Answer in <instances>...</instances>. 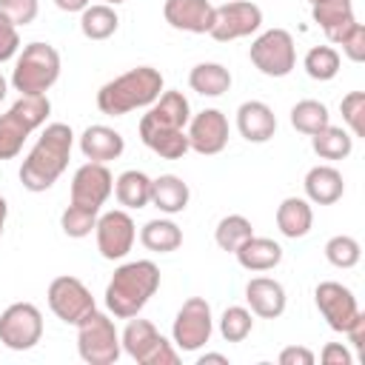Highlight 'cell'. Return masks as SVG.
Returning <instances> with one entry per match:
<instances>
[{"instance_id":"obj_1","label":"cell","mask_w":365,"mask_h":365,"mask_svg":"<svg viewBox=\"0 0 365 365\" xmlns=\"http://www.w3.org/2000/svg\"><path fill=\"white\" fill-rule=\"evenodd\" d=\"M71 145H74V134L66 123H51L43 128V134L37 137L34 148L29 151V157L20 165V182L29 191H46L57 182V177L66 171L68 157H71Z\"/></svg>"},{"instance_id":"obj_2","label":"cell","mask_w":365,"mask_h":365,"mask_svg":"<svg viewBox=\"0 0 365 365\" xmlns=\"http://www.w3.org/2000/svg\"><path fill=\"white\" fill-rule=\"evenodd\" d=\"M160 288V268L151 259H134L120 265L106 285V308L120 317H137Z\"/></svg>"},{"instance_id":"obj_3","label":"cell","mask_w":365,"mask_h":365,"mask_svg":"<svg viewBox=\"0 0 365 365\" xmlns=\"http://www.w3.org/2000/svg\"><path fill=\"white\" fill-rule=\"evenodd\" d=\"M163 94V74L151 66H137L97 91V108L108 117H123L134 108L151 106Z\"/></svg>"},{"instance_id":"obj_4","label":"cell","mask_w":365,"mask_h":365,"mask_svg":"<svg viewBox=\"0 0 365 365\" xmlns=\"http://www.w3.org/2000/svg\"><path fill=\"white\" fill-rule=\"evenodd\" d=\"M51 103L46 94H20V100L0 114V160H11L20 154L26 137L46 123Z\"/></svg>"},{"instance_id":"obj_5","label":"cell","mask_w":365,"mask_h":365,"mask_svg":"<svg viewBox=\"0 0 365 365\" xmlns=\"http://www.w3.org/2000/svg\"><path fill=\"white\" fill-rule=\"evenodd\" d=\"M60 77V54L48 43H29L14 60L11 86L20 94H46Z\"/></svg>"},{"instance_id":"obj_6","label":"cell","mask_w":365,"mask_h":365,"mask_svg":"<svg viewBox=\"0 0 365 365\" xmlns=\"http://www.w3.org/2000/svg\"><path fill=\"white\" fill-rule=\"evenodd\" d=\"M77 351L88 365H114L120 359L123 342L108 314L94 308L77 322Z\"/></svg>"},{"instance_id":"obj_7","label":"cell","mask_w":365,"mask_h":365,"mask_svg":"<svg viewBox=\"0 0 365 365\" xmlns=\"http://www.w3.org/2000/svg\"><path fill=\"white\" fill-rule=\"evenodd\" d=\"M120 342H123V351H125L134 362H140V365H177V362H180L177 351H174L171 342L154 328V322L140 319V317H137V319L131 317V322L125 325Z\"/></svg>"},{"instance_id":"obj_8","label":"cell","mask_w":365,"mask_h":365,"mask_svg":"<svg viewBox=\"0 0 365 365\" xmlns=\"http://www.w3.org/2000/svg\"><path fill=\"white\" fill-rule=\"evenodd\" d=\"M248 57L265 77H285L297 66L294 37L285 29H268L251 43Z\"/></svg>"},{"instance_id":"obj_9","label":"cell","mask_w":365,"mask_h":365,"mask_svg":"<svg viewBox=\"0 0 365 365\" xmlns=\"http://www.w3.org/2000/svg\"><path fill=\"white\" fill-rule=\"evenodd\" d=\"M43 336V314L31 302H14L0 314V342L11 351H29Z\"/></svg>"},{"instance_id":"obj_10","label":"cell","mask_w":365,"mask_h":365,"mask_svg":"<svg viewBox=\"0 0 365 365\" xmlns=\"http://www.w3.org/2000/svg\"><path fill=\"white\" fill-rule=\"evenodd\" d=\"M262 26V9L251 0H225L222 6H214V26L211 37L217 43H231L240 37L254 34Z\"/></svg>"},{"instance_id":"obj_11","label":"cell","mask_w":365,"mask_h":365,"mask_svg":"<svg viewBox=\"0 0 365 365\" xmlns=\"http://www.w3.org/2000/svg\"><path fill=\"white\" fill-rule=\"evenodd\" d=\"M214 331V317H211V305L202 297H191L182 302V308L174 317V345L180 351H197L211 339Z\"/></svg>"},{"instance_id":"obj_12","label":"cell","mask_w":365,"mask_h":365,"mask_svg":"<svg viewBox=\"0 0 365 365\" xmlns=\"http://www.w3.org/2000/svg\"><path fill=\"white\" fill-rule=\"evenodd\" d=\"M46 297H48V308L54 311V317L63 319L66 325H77L86 314H91L97 308L91 291L77 277H68V274L54 277Z\"/></svg>"},{"instance_id":"obj_13","label":"cell","mask_w":365,"mask_h":365,"mask_svg":"<svg viewBox=\"0 0 365 365\" xmlns=\"http://www.w3.org/2000/svg\"><path fill=\"white\" fill-rule=\"evenodd\" d=\"M188 120H191V106H188L185 94L182 91H163L148 106V111L143 114L137 131H140V137L157 134V131H185Z\"/></svg>"},{"instance_id":"obj_14","label":"cell","mask_w":365,"mask_h":365,"mask_svg":"<svg viewBox=\"0 0 365 365\" xmlns=\"http://www.w3.org/2000/svg\"><path fill=\"white\" fill-rule=\"evenodd\" d=\"M94 234H97V251L106 259H123L134 245L137 228H134V220L128 211L114 208V211H106L97 217Z\"/></svg>"},{"instance_id":"obj_15","label":"cell","mask_w":365,"mask_h":365,"mask_svg":"<svg viewBox=\"0 0 365 365\" xmlns=\"http://www.w3.org/2000/svg\"><path fill=\"white\" fill-rule=\"evenodd\" d=\"M314 302L322 314V319L328 322L331 331L336 334H345V328L354 322V317L359 314V305H356V297L351 288H345L342 282H334V279H325L317 285L314 291Z\"/></svg>"},{"instance_id":"obj_16","label":"cell","mask_w":365,"mask_h":365,"mask_svg":"<svg viewBox=\"0 0 365 365\" xmlns=\"http://www.w3.org/2000/svg\"><path fill=\"white\" fill-rule=\"evenodd\" d=\"M111 191H114V177L106 168V163H91L88 160L71 177V202L74 205L100 211V205L111 197Z\"/></svg>"},{"instance_id":"obj_17","label":"cell","mask_w":365,"mask_h":365,"mask_svg":"<svg viewBox=\"0 0 365 365\" xmlns=\"http://www.w3.org/2000/svg\"><path fill=\"white\" fill-rule=\"evenodd\" d=\"M188 148L202 157L220 154L228 145V120L220 108H202L188 120Z\"/></svg>"},{"instance_id":"obj_18","label":"cell","mask_w":365,"mask_h":365,"mask_svg":"<svg viewBox=\"0 0 365 365\" xmlns=\"http://www.w3.org/2000/svg\"><path fill=\"white\" fill-rule=\"evenodd\" d=\"M163 14L171 29L191 31V34H208L214 26V3L211 0H165Z\"/></svg>"},{"instance_id":"obj_19","label":"cell","mask_w":365,"mask_h":365,"mask_svg":"<svg viewBox=\"0 0 365 365\" xmlns=\"http://www.w3.org/2000/svg\"><path fill=\"white\" fill-rule=\"evenodd\" d=\"M237 128L248 143H268L277 131V117L262 100H245L237 108Z\"/></svg>"},{"instance_id":"obj_20","label":"cell","mask_w":365,"mask_h":365,"mask_svg":"<svg viewBox=\"0 0 365 365\" xmlns=\"http://www.w3.org/2000/svg\"><path fill=\"white\" fill-rule=\"evenodd\" d=\"M245 299L251 311L262 319H277L285 311V288L271 277H254L245 285Z\"/></svg>"},{"instance_id":"obj_21","label":"cell","mask_w":365,"mask_h":365,"mask_svg":"<svg viewBox=\"0 0 365 365\" xmlns=\"http://www.w3.org/2000/svg\"><path fill=\"white\" fill-rule=\"evenodd\" d=\"M123 148H125L123 134L108 125H88L80 134V151L91 163H111L123 154Z\"/></svg>"},{"instance_id":"obj_22","label":"cell","mask_w":365,"mask_h":365,"mask_svg":"<svg viewBox=\"0 0 365 365\" xmlns=\"http://www.w3.org/2000/svg\"><path fill=\"white\" fill-rule=\"evenodd\" d=\"M311 14H314V23L325 31V37L331 43H336L356 23L351 0H319L311 6Z\"/></svg>"},{"instance_id":"obj_23","label":"cell","mask_w":365,"mask_h":365,"mask_svg":"<svg viewBox=\"0 0 365 365\" xmlns=\"http://www.w3.org/2000/svg\"><path fill=\"white\" fill-rule=\"evenodd\" d=\"M305 197L308 202H317V205H331L342 197L345 191V182H342V174L334 168V165H314L308 174H305Z\"/></svg>"},{"instance_id":"obj_24","label":"cell","mask_w":365,"mask_h":365,"mask_svg":"<svg viewBox=\"0 0 365 365\" xmlns=\"http://www.w3.org/2000/svg\"><path fill=\"white\" fill-rule=\"evenodd\" d=\"M237 262L245 268V271H271L282 262V248L279 242L268 240V237H248L237 251Z\"/></svg>"},{"instance_id":"obj_25","label":"cell","mask_w":365,"mask_h":365,"mask_svg":"<svg viewBox=\"0 0 365 365\" xmlns=\"http://www.w3.org/2000/svg\"><path fill=\"white\" fill-rule=\"evenodd\" d=\"M188 182H182L177 174H160L157 180H151V205L160 208L163 214H180L188 205Z\"/></svg>"},{"instance_id":"obj_26","label":"cell","mask_w":365,"mask_h":365,"mask_svg":"<svg viewBox=\"0 0 365 365\" xmlns=\"http://www.w3.org/2000/svg\"><path fill=\"white\" fill-rule=\"evenodd\" d=\"M314 225V211L311 202L302 197H285L277 208V228L282 231V237L288 240H299L311 231Z\"/></svg>"},{"instance_id":"obj_27","label":"cell","mask_w":365,"mask_h":365,"mask_svg":"<svg viewBox=\"0 0 365 365\" xmlns=\"http://www.w3.org/2000/svg\"><path fill=\"white\" fill-rule=\"evenodd\" d=\"M114 197L125 208H145L148 200H151V177L137 171V168L123 171L114 180Z\"/></svg>"},{"instance_id":"obj_28","label":"cell","mask_w":365,"mask_h":365,"mask_svg":"<svg viewBox=\"0 0 365 365\" xmlns=\"http://www.w3.org/2000/svg\"><path fill=\"white\" fill-rule=\"evenodd\" d=\"M188 86L202 97H220L231 88V71L220 63H197L188 74Z\"/></svg>"},{"instance_id":"obj_29","label":"cell","mask_w":365,"mask_h":365,"mask_svg":"<svg viewBox=\"0 0 365 365\" xmlns=\"http://www.w3.org/2000/svg\"><path fill=\"white\" fill-rule=\"evenodd\" d=\"M120 26V17L114 11V6L108 3H97V6H86L80 11V31L88 40H108Z\"/></svg>"},{"instance_id":"obj_30","label":"cell","mask_w":365,"mask_h":365,"mask_svg":"<svg viewBox=\"0 0 365 365\" xmlns=\"http://www.w3.org/2000/svg\"><path fill=\"white\" fill-rule=\"evenodd\" d=\"M140 242L148 248V251H157V254H168V251H177L182 245V231L177 222L171 220H148L140 231Z\"/></svg>"},{"instance_id":"obj_31","label":"cell","mask_w":365,"mask_h":365,"mask_svg":"<svg viewBox=\"0 0 365 365\" xmlns=\"http://www.w3.org/2000/svg\"><path fill=\"white\" fill-rule=\"evenodd\" d=\"M311 148L322 160H345L351 154V148H354V137L345 128L328 123L325 128H319L317 134H311Z\"/></svg>"},{"instance_id":"obj_32","label":"cell","mask_w":365,"mask_h":365,"mask_svg":"<svg viewBox=\"0 0 365 365\" xmlns=\"http://www.w3.org/2000/svg\"><path fill=\"white\" fill-rule=\"evenodd\" d=\"M331 123V114L328 108L319 103V100H299L294 108H291V125L302 134H317L319 128H325Z\"/></svg>"},{"instance_id":"obj_33","label":"cell","mask_w":365,"mask_h":365,"mask_svg":"<svg viewBox=\"0 0 365 365\" xmlns=\"http://www.w3.org/2000/svg\"><path fill=\"white\" fill-rule=\"evenodd\" d=\"M251 234H254L251 220H245L242 214H228V217H222V220L217 222V228H214L217 245H220L222 251H231V254H234Z\"/></svg>"},{"instance_id":"obj_34","label":"cell","mask_w":365,"mask_h":365,"mask_svg":"<svg viewBox=\"0 0 365 365\" xmlns=\"http://www.w3.org/2000/svg\"><path fill=\"white\" fill-rule=\"evenodd\" d=\"M302 66H305V71H308L311 80H319V83L334 80L339 74V51L334 46H314L305 54Z\"/></svg>"},{"instance_id":"obj_35","label":"cell","mask_w":365,"mask_h":365,"mask_svg":"<svg viewBox=\"0 0 365 365\" xmlns=\"http://www.w3.org/2000/svg\"><path fill=\"white\" fill-rule=\"evenodd\" d=\"M140 140L145 148H151L154 154H160L165 160H180L188 151V134L185 131H157V134H145Z\"/></svg>"},{"instance_id":"obj_36","label":"cell","mask_w":365,"mask_h":365,"mask_svg":"<svg viewBox=\"0 0 365 365\" xmlns=\"http://www.w3.org/2000/svg\"><path fill=\"white\" fill-rule=\"evenodd\" d=\"M362 257V248L354 237L348 234H336L325 242V259L334 265V268H354Z\"/></svg>"},{"instance_id":"obj_37","label":"cell","mask_w":365,"mask_h":365,"mask_svg":"<svg viewBox=\"0 0 365 365\" xmlns=\"http://www.w3.org/2000/svg\"><path fill=\"white\" fill-rule=\"evenodd\" d=\"M254 328V319H251V311L242 308V305H231L222 311L220 317V334L225 342H242Z\"/></svg>"},{"instance_id":"obj_38","label":"cell","mask_w":365,"mask_h":365,"mask_svg":"<svg viewBox=\"0 0 365 365\" xmlns=\"http://www.w3.org/2000/svg\"><path fill=\"white\" fill-rule=\"evenodd\" d=\"M60 225H63L66 237H74V240L88 237V234L94 231V225H97V211L68 202V208L60 214Z\"/></svg>"},{"instance_id":"obj_39","label":"cell","mask_w":365,"mask_h":365,"mask_svg":"<svg viewBox=\"0 0 365 365\" xmlns=\"http://www.w3.org/2000/svg\"><path fill=\"white\" fill-rule=\"evenodd\" d=\"M342 120L351 128V137H362L365 134V91H348L339 103Z\"/></svg>"},{"instance_id":"obj_40","label":"cell","mask_w":365,"mask_h":365,"mask_svg":"<svg viewBox=\"0 0 365 365\" xmlns=\"http://www.w3.org/2000/svg\"><path fill=\"white\" fill-rule=\"evenodd\" d=\"M336 46H342V51H345L348 60L362 63V60H365V26H362V23H354V26L336 40Z\"/></svg>"},{"instance_id":"obj_41","label":"cell","mask_w":365,"mask_h":365,"mask_svg":"<svg viewBox=\"0 0 365 365\" xmlns=\"http://www.w3.org/2000/svg\"><path fill=\"white\" fill-rule=\"evenodd\" d=\"M0 11L20 29L37 17V0H0Z\"/></svg>"},{"instance_id":"obj_42","label":"cell","mask_w":365,"mask_h":365,"mask_svg":"<svg viewBox=\"0 0 365 365\" xmlns=\"http://www.w3.org/2000/svg\"><path fill=\"white\" fill-rule=\"evenodd\" d=\"M20 48V34H17V26L0 11V63L11 60Z\"/></svg>"},{"instance_id":"obj_43","label":"cell","mask_w":365,"mask_h":365,"mask_svg":"<svg viewBox=\"0 0 365 365\" xmlns=\"http://www.w3.org/2000/svg\"><path fill=\"white\" fill-rule=\"evenodd\" d=\"M279 365H314V351L305 345H288L279 351Z\"/></svg>"},{"instance_id":"obj_44","label":"cell","mask_w":365,"mask_h":365,"mask_svg":"<svg viewBox=\"0 0 365 365\" xmlns=\"http://www.w3.org/2000/svg\"><path fill=\"white\" fill-rule=\"evenodd\" d=\"M319 359H322V365H351V362H354L351 351H348L342 342H328V345L322 348Z\"/></svg>"},{"instance_id":"obj_45","label":"cell","mask_w":365,"mask_h":365,"mask_svg":"<svg viewBox=\"0 0 365 365\" xmlns=\"http://www.w3.org/2000/svg\"><path fill=\"white\" fill-rule=\"evenodd\" d=\"M345 334H348L351 345H354L359 354H365V314H362V311L354 317V322L345 328Z\"/></svg>"},{"instance_id":"obj_46","label":"cell","mask_w":365,"mask_h":365,"mask_svg":"<svg viewBox=\"0 0 365 365\" xmlns=\"http://www.w3.org/2000/svg\"><path fill=\"white\" fill-rule=\"evenodd\" d=\"M54 6L60 11H83L88 6V0H54Z\"/></svg>"},{"instance_id":"obj_47","label":"cell","mask_w":365,"mask_h":365,"mask_svg":"<svg viewBox=\"0 0 365 365\" xmlns=\"http://www.w3.org/2000/svg\"><path fill=\"white\" fill-rule=\"evenodd\" d=\"M205 362H220V365H228V356H222V354H202V356L197 359V365H205Z\"/></svg>"},{"instance_id":"obj_48","label":"cell","mask_w":365,"mask_h":365,"mask_svg":"<svg viewBox=\"0 0 365 365\" xmlns=\"http://www.w3.org/2000/svg\"><path fill=\"white\" fill-rule=\"evenodd\" d=\"M6 214H9V202H6V197H0V234H3V225H6Z\"/></svg>"},{"instance_id":"obj_49","label":"cell","mask_w":365,"mask_h":365,"mask_svg":"<svg viewBox=\"0 0 365 365\" xmlns=\"http://www.w3.org/2000/svg\"><path fill=\"white\" fill-rule=\"evenodd\" d=\"M6 91H9V83H6V77L0 74V103H3V97H6Z\"/></svg>"},{"instance_id":"obj_50","label":"cell","mask_w":365,"mask_h":365,"mask_svg":"<svg viewBox=\"0 0 365 365\" xmlns=\"http://www.w3.org/2000/svg\"><path fill=\"white\" fill-rule=\"evenodd\" d=\"M106 3H108V6H117V3H123V0H106Z\"/></svg>"},{"instance_id":"obj_51","label":"cell","mask_w":365,"mask_h":365,"mask_svg":"<svg viewBox=\"0 0 365 365\" xmlns=\"http://www.w3.org/2000/svg\"><path fill=\"white\" fill-rule=\"evenodd\" d=\"M308 3H311V6H314V3H319V0H308Z\"/></svg>"}]
</instances>
